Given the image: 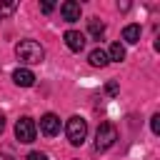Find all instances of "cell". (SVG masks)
<instances>
[{
  "label": "cell",
  "mask_w": 160,
  "mask_h": 160,
  "mask_svg": "<svg viewBox=\"0 0 160 160\" xmlns=\"http://www.w3.org/2000/svg\"><path fill=\"white\" fill-rule=\"evenodd\" d=\"M15 55H18V60H22L25 65H38V62H42L45 50H42V45L35 42V40H20V42L15 45Z\"/></svg>",
  "instance_id": "obj_1"
},
{
  "label": "cell",
  "mask_w": 160,
  "mask_h": 160,
  "mask_svg": "<svg viewBox=\"0 0 160 160\" xmlns=\"http://www.w3.org/2000/svg\"><path fill=\"white\" fill-rule=\"evenodd\" d=\"M65 135L70 140V145H82L85 135H88V122L80 118V115H72L68 122H65Z\"/></svg>",
  "instance_id": "obj_2"
},
{
  "label": "cell",
  "mask_w": 160,
  "mask_h": 160,
  "mask_svg": "<svg viewBox=\"0 0 160 160\" xmlns=\"http://www.w3.org/2000/svg\"><path fill=\"white\" fill-rule=\"evenodd\" d=\"M115 140H118V130H115V125H112V122H100V128H98V132H95V150L102 152V150L112 148Z\"/></svg>",
  "instance_id": "obj_3"
},
{
  "label": "cell",
  "mask_w": 160,
  "mask_h": 160,
  "mask_svg": "<svg viewBox=\"0 0 160 160\" xmlns=\"http://www.w3.org/2000/svg\"><path fill=\"white\" fill-rule=\"evenodd\" d=\"M38 135V128H35V120L32 118H20L15 122V138L20 142H32Z\"/></svg>",
  "instance_id": "obj_4"
},
{
  "label": "cell",
  "mask_w": 160,
  "mask_h": 160,
  "mask_svg": "<svg viewBox=\"0 0 160 160\" xmlns=\"http://www.w3.org/2000/svg\"><path fill=\"white\" fill-rule=\"evenodd\" d=\"M40 132H42L45 138H55V135L60 132V118H58L55 112H45V115L40 118Z\"/></svg>",
  "instance_id": "obj_5"
},
{
  "label": "cell",
  "mask_w": 160,
  "mask_h": 160,
  "mask_svg": "<svg viewBox=\"0 0 160 160\" xmlns=\"http://www.w3.org/2000/svg\"><path fill=\"white\" fill-rule=\"evenodd\" d=\"M80 2H75V0H65L62 5H60V15H62V20H68V22H75V20H80Z\"/></svg>",
  "instance_id": "obj_6"
},
{
  "label": "cell",
  "mask_w": 160,
  "mask_h": 160,
  "mask_svg": "<svg viewBox=\"0 0 160 160\" xmlns=\"http://www.w3.org/2000/svg\"><path fill=\"white\" fill-rule=\"evenodd\" d=\"M65 45H68L72 52H80V50L85 48V35L78 32V30H68V32H65Z\"/></svg>",
  "instance_id": "obj_7"
},
{
  "label": "cell",
  "mask_w": 160,
  "mask_h": 160,
  "mask_svg": "<svg viewBox=\"0 0 160 160\" xmlns=\"http://www.w3.org/2000/svg\"><path fill=\"white\" fill-rule=\"evenodd\" d=\"M12 80H15V85H20V88H30V85L35 82V75H32V70H28V68H18V70L12 72Z\"/></svg>",
  "instance_id": "obj_8"
},
{
  "label": "cell",
  "mask_w": 160,
  "mask_h": 160,
  "mask_svg": "<svg viewBox=\"0 0 160 160\" xmlns=\"http://www.w3.org/2000/svg\"><path fill=\"white\" fill-rule=\"evenodd\" d=\"M88 32H90L95 40H100V38L105 35V22H100L98 18H90V20H88Z\"/></svg>",
  "instance_id": "obj_9"
},
{
  "label": "cell",
  "mask_w": 160,
  "mask_h": 160,
  "mask_svg": "<svg viewBox=\"0 0 160 160\" xmlns=\"http://www.w3.org/2000/svg\"><path fill=\"white\" fill-rule=\"evenodd\" d=\"M140 25H125V30H122V40L125 42H130V45H135L138 40H140Z\"/></svg>",
  "instance_id": "obj_10"
},
{
  "label": "cell",
  "mask_w": 160,
  "mask_h": 160,
  "mask_svg": "<svg viewBox=\"0 0 160 160\" xmlns=\"http://www.w3.org/2000/svg\"><path fill=\"white\" fill-rule=\"evenodd\" d=\"M88 60H90V65H92V68H105V65L110 62V60H108V55H105V50H100V48H95V50L90 52V58H88Z\"/></svg>",
  "instance_id": "obj_11"
},
{
  "label": "cell",
  "mask_w": 160,
  "mask_h": 160,
  "mask_svg": "<svg viewBox=\"0 0 160 160\" xmlns=\"http://www.w3.org/2000/svg\"><path fill=\"white\" fill-rule=\"evenodd\" d=\"M105 55H108V60H112V62H122V60H125V48H122L120 42H112Z\"/></svg>",
  "instance_id": "obj_12"
},
{
  "label": "cell",
  "mask_w": 160,
  "mask_h": 160,
  "mask_svg": "<svg viewBox=\"0 0 160 160\" xmlns=\"http://www.w3.org/2000/svg\"><path fill=\"white\" fill-rule=\"evenodd\" d=\"M18 10V2H0V18H5V15H12Z\"/></svg>",
  "instance_id": "obj_13"
},
{
  "label": "cell",
  "mask_w": 160,
  "mask_h": 160,
  "mask_svg": "<svg viewBox=\"0 0 160 160\" xmlns=\"http://www.w3.org/2000/svg\"><path fill=\"white\" fill-rule=\"evenodd\" d=\"M28 160H48V155L40 150H32V152H28Z\"/></svg>",
  "instance_id": "obj_14"
},
{
  "label": "cell",
  "mask_w": 160,
  "mask_h": 160,
  "mask_svg": "<svg viewBox=\"0 0 160 160\" xmlns=\"http://www.w3.org/2000/svg\"><path fill=\"white\" fill-rule=\"evenodd\" d=\"M150 128H152V132H155V135L160 132V115H152V120H150Z\"/></svg>",
  "instance_id": "obj_15"
},
{
  "label": "cell",
  "mask_w": 160,
  "mask_h": 160,
  "mask_svg": "<svg viewBox=\"0 0 160 160\" xmlns=\"http://www.w3.org/2000/svg\"><path fill=\"white\" fill-rule=\"evenodd\" d=\"M105 92L108 95H118V82H108L105 85Z\"/></svg>",
  "instance_id": "obj_16"
},
{
  "label": "cell",
  "mask_w": 160,
  "mask_h": 160,
  "mask_svg": "<svg viewBox=\"0 0 160 160\" xmlns=\"http://www.w3.org/2000/svg\"><path fill=\"white\" fill-rule=\"evenodd\" d=\"M52 8H55L52 2H42V5H40V10H42L45 15H50V12H52Z\"/></svg>",
  "instance_id": "obj_17"
},
{
  "label": "cell",
  "mask_w": 160,
  "mask_h": 160,
  "mask_svg": "<svg viewBox=\"0 0 160 160\" xmlns=\"http://www.w3.org/2000/svg\"><path fill=\"white\" fill-rule=\"evenodd\" d=\"M2 130H5V115L0 112V132H2Z\"/></svg>",
  "instance_id": "obj_18"
},
{
  "label": "cell",
  "mask_w": 160,
  "mask_h": 160,
  "mask_svg": "<svg viewBox=\"0 0 160 160\" xmlns=\"http://www.w3.org/2000/svg\"><path fill=\"white\" fill-rule=\"evenodd\" d=\"M0 160H15L12 155H8V152H0Z\"/></svg>",
  "instance_id": "obj_19"
}]
</instances>
